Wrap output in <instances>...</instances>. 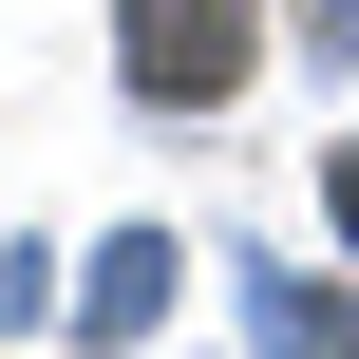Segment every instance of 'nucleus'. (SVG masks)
I'll list each match as a JSON object with an SVG mask.
<instances>
[{
  "label": "nucleus",
  "instance_id": "2",
  "mask_svg": "<svg viewBox=\"0 0 359 359\" xmlns=\"http://www.w3.org/2000/svg\"><path fill=\"white\" fill-rule=\"evenodd\" d=\"M322 208H341V246H359V151H341V170H322Z\"/></svg>",
  "mask_w": 359,
  "mask_h": 359
},
{
  "label": "nucleus",
  "instance_id": "1",
  "mask_svg": "<svg viewBox=\"0 0 359 359\" xmlns=\"http://www.w3.org/2000/svg\"><path fill=\"white\" fill-rule=\"evenodd\" d=\"M133 76H151V95H189V114H208V95H227V76H246V0H133Z\"/></svg>",
  "mask_w": 359,
  "mask_h": 359
}]
</instances>
